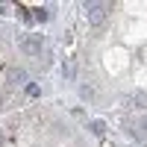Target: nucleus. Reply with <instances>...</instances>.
I'll return each instance as SVG.
<instances>
[{
  "label": "nucleus",
  "instance_id": "7ed1b4c3",
  "mask_svg": "<svg viewBox=\"0 0 147 147\" xmlns=\"http://www.w3.org/2000/svg\"><path fill=\"white\" fill-rule=\"evenodd\" d=\"M6 71V85L15 88V85H27V68L18 65V68H3Z\"/></svg>",
  "mask_w": 147,
  "mask_h": 147
},
{
  "label": "nucleus",
  "instance_id": "f03ea898",
  "mask_svg": "<svg viewBox=\"0 0 147 147\" xmlns=\"http://www.w3.org/2000/svg\"><path fill=\"white\" fill-rule=\"evenodd\" d=\"M85 12H88V24L91 27H103L112 15V6L109 3H85Z\"/></svg>",
  "mask_w": 147,
  "mask_h": 147
},
{
  "label": "nucleus",
  "instance_id": "f257e3e1",
  "mask_svg": "<svg viewBox=\"0 0 147 147\" xmlns=\"http://www.w3.org/2000/svg\"><path fill=\"white\" fill-rule=\"evenodd\" d=\"M18 47H21V53H27V56H38L44 50V35L41 32H24L18 38Z\"/></svg>",
  "mask_w": 147,
  "mask_h": 147
},
{
  "label": "nucleus",
  "instance_id": "39448f33",
  "mask_svg": "<svg viewBox=\"0 0 147 147\" xmlns=\"http://www.w3.org/2000/svg\"><path fill=\"white\" fill-rule=\"evenodd\" d=\"M30 12H32V18H35V21H41V24H44V21H50V9H47V6H32Z\"/></svg>",
  "mask_w": 147,
  "mask_h": 147
},
{
  "label": "nucleus",
  "instance_id": "423d86ee",
  "mask_svg": "<svg viewBox=\"0 0 147 147\" xmlns=\"http://www.w3.org/2000/svg\"><path fill=\"white\" fill-rule=\"evenodd\" d=\"M24 91H27V97H38V94H41V85H38V82H27V85H24Z\"/></svg>",
  "mask_w": 147,
  "mask_h": 147
},
{
  "label": "nucleus",
  "instance_id": "20e7f679",
  "mask_svg": "<svg viewBox=\"0 0 147 147\" xmlns=\"http://www.w3.org/2000/svg\"><path fill=\"white\" fill-rule=\"evenodd\" d=\"M129 103H132V109H147V91H136V94H132L129 97Z\"/></svg>",
  "mask_w": 147,
  "mask_h": 147
},
{
  "label": "nucleus",
  "instance_id": "9b49d317",
  "mask_svg": "<svg viewBox=\"0 0 147 147\" xmlns=\"http://www.w3.org/2000/svg\"><path fill=\"white\" fill-rule=\"evenodd\" d=\"M141 129H144V132H147V112H144V115H141Z\"/></svg>",
  "mask_w": 147,
  "mask_h": 147
},
{
  "label": "nucleus",
  "instance_id": "0eeeda50",
  "mask_svg": "<svg viewBox=\"0 0 147 147\" xmlns=\"http://www.w3.org/2000/svg\"><path fill=\"white\" fill-rule=\"evenodd\" d=\"M91 132H94V136H106V124H103V121H91Z\"/></svg>",
  "mask_w": 147,
  "mask_h": 147
},
{
  "label": "nucleus",
  "instance_id": "f8f14e48",
  "mask_svg": "<svg viewBox=\"0 0 147 147\" xmlns=\"http://www.w3.org/2000/svg\"><path fill=\"white\" fill-rule=\"evenodd\" d=\"M3 103H6V94H0V109H3Z\"/></svg>",
  "mask_w": 147,
  "mask_h": 147
},
{
  "label": "nucleus",
  "instance_id": "9d476101",
  "mask_svg": "<svg viewBox=\"0 0 147 147\" xmlns=\"http://www.w3.org/2000/svg\"><path fill=\"white\" fill-rule=\"evenodd\" d=\"M6 141H9V136H6V132H0V147H6Z\"/></svg>",
  "mask_w": 147,
  "mask_h": 147
},
{
  "label": "nucleus",
  "instance_id": "6e6552de",
  "mask_svg": "<svg viewBox=\"0 0 147 147\" xmlns=\"http://www.w3.org/2000/svg\"><path fill=\"white\" fill-rule=\"evenodd\" d=\"M80 94H82V100H91V97H94V85H88V82L80 85Z\"/></svg>",
  "mask_w": 147,
  "mask_h": 147
},
{
  "label": "nucleus",
  "instance_id": "1a4fd4ad",
  "mask_svg": "<svg viewBox=\"0 0 147 147\" xmlns=\"http://www.w3.org/2000/svg\"><path fill=\"white\" fill-rule=\"evenodd\" d=\"M62 74H65V77H74V74H77V68H74V65H65V71H62Z\"/></svg>",
  "mask_w": 147,
  "mask_h": 147
}]
</instances>
